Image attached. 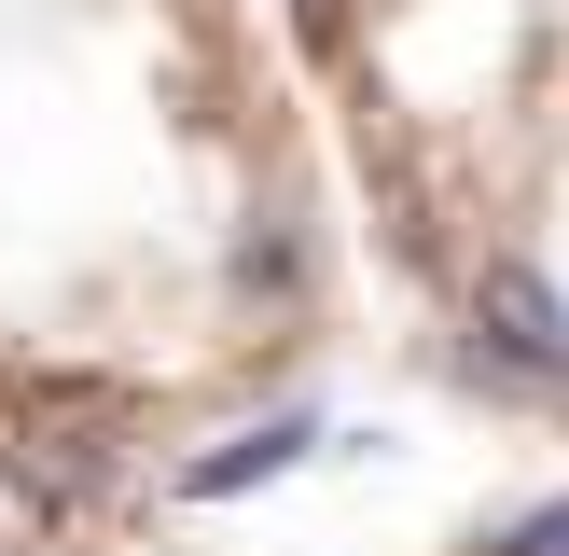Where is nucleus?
I'll use <instances>...</instances> for the list:
<instances>
[{
    "label": "nucleus",
    "mask_w": 569,
    "mask_h": 556,
    "mask_svg": "<svg viewBox=\"0 0 569 556\" xmlns=\"http://www.w3.org/2000/svg\"><path fill=\"white\" fill-rule=\"evenodd\" d=\"M487 556H569V500H542V515H515V528H500Z\"/></svg>",
    "instance_id": "obj_3"
},
{
    "label": "nucleus",
    "mask_w": 569,
    "mask_h": 556,
    "mask_svg": "<svg viewBox=\"0 0 569 556\" xmlns=\"http://www.w3.org/2000/svg\"><path fill=\"white\" fill-rule=\"evenodd\" d=\"M306 445H320V417H264V431H237V445H209V459L181 473V500H237V487H264V473H292Z\"/></svg>",
    "instance_id": "obj_2"
},
{
    "label": "nucleus",
    "mask_w": 569,
    "mask_h": 556,
    "mask_svg": "<svg viewBox=\"0 0 569 556\" xmlns=\"http://www.w3.org/2000/svg\"><path fill=\"white\" fill-rule=\"evenodd\" d=\"M472 376H528V389H569V306H556V278L542 265H515L500 250L487 278H472Z\"/></svg>",
    "instance_id": "obj_1"
},
{
    "label": "nucleus",
    "mask_w": 569,
    "mask_h": 556,
    "mask_svg": "<svg viewBox=\"0 0 569 556\" xmlns=\"http://www.w3.org/2000/svg\"><path fill=\"white\" fill-rule=\"evenodd\" d=\"M292 14H306V28H333V14H348V0H292Z\"/></svg>",
    "instance_id": "obj_4"
}]
</instances>
